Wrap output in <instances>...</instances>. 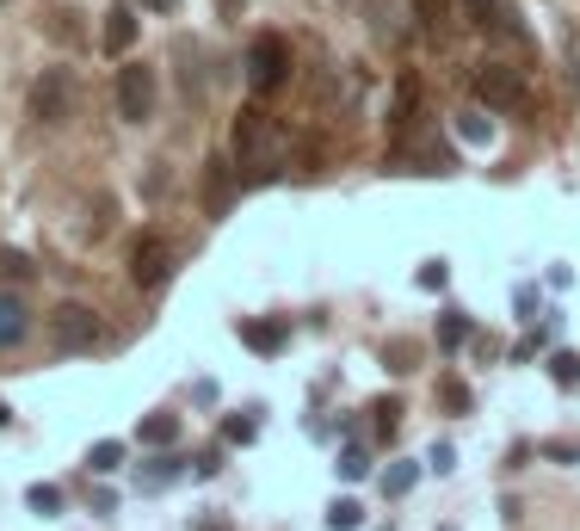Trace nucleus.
<instances>
[{
  "instance_id": "14",
  "label": "nucleus",
  "mask_w": 580,
  "mask_h": 531,
  "mask_svg": "<svg viewBox=\"0 0 580 531\" xmlns=\"http://www.w3.org/2000/svg\"><path fill=\"white\" fill-rule=\"evenodd\" d=\"M414 13H420L426 38H445V31H451V0H414Z\"/></svg>"
},
{
  "instance_id": "33",
  "label": "nucleus",
  "mask_w": 580,
  "mask_h": 531,
  "mask_svg": "<svg viewBox=\"0 0 580 531\" xmlns=\"http://www.w3.org/2000/svg\"><path fill=\"white\" fill-rule=\"evenodd\" d=\"M543 457H550V464H580V445H568V439H550V445H543Z\"/></svg>"
},
{
  "instance_id": "31",
  "label": "nucleus",
  "mask_w": 580,
  "mask_h": 531,
  "mask_svg": "<svg viewBox=\"0 0 580 531\" xmlns=\"http://www.w3.org/2000/svg\"><path fill=\"white\" fill-rule=\"evenodd\" d=\"M439 396H445V408H451V414H469V389H463L457 377H445V383H439Z\"/></svg>"
},
{
  "instance_id": "7",
  "label": "nucleus",
  "mask_w": 580,
  "mask_h": 531,
  "mask_svg": "<svg viewBox=\"0 0 580 531\" xmlns=\"http://www.w3.org/2000/svg\"><path fill=\"white\" fill-rule=\"evenodd\" d=\"M149 112H155V68L149 62H124L118 68V118L142 124Z\"/></svg>"
},
{
  "instance_id": "2",
  "label": "nucleus",
  "mask_w": 580,
  "mask_h": 531,
  "mask_svg": "<svg viewBox=\"0 0 580 531\" xmlns=\"http://www.w3.org/2000/svg\"><path fill=\"white\" fill-rule=\"evenodd\" d=\"M81 112V75L75 68H44L38 81H31V124H68Z\"/></svg>"
},
{
  "instance_id": "18",
  "label": "nucleus",
  "mask_w": 580,
  "mask_h": 531,
  "mask_svg": "<svg viewBox=\"0 0 580 531\" xmlns=\"http://www.w3.org/2000/svg\"><path fill=\"white\" fill-rule=\"evenodd\" d=\"M25 507H31V513H44V519L62 513V488H56V482H31V488H25Z\"/></svg>"
},
{
  "instance_id": "3",
  "label": "nucleus",
  "mask_w": 580,
  "mask_h": 531,
  "mask_svg": "<svg viewBox=\"0 0 580 531\" xmlns=\"http://www.w3.org/2000/svg\"><path fill=\"white\" fill-rule=\"evenodd\" d=\"M284 81H290V44L278 38V31H260V38L247 44V87L266 99V93H278Z\"/></svg>"
},
{
  "instance_id": "16",
  "label": "nucleus",
  "mask_w": 580,
  "mask_h": 531,
  "mask_svg": "<svg viewBox=\"0 0 580 531\" xmlns=\"http://www.w3.org/2000/svg\"><path fill=\"white\" fill-rule=\"evenodd\" d=\"M87 470H93V476H112V470H124V439H99V445L87 451Z\"/></svg>"
},
{
  "instance_id": "13",
  "label": "nucleus",
  "mask_w": 580,
  "mask_h": 531,
  "mask_svg": "<svg viewBox=\"0 0 580 531\" xmlns=\"http://www.w3.org/2000/svg\"><path fill=\"white\" fill-rule=\"evenodd\" d=\"M136 439H142V445H173V439H179V414H142Z\"/></svg>"
},
{
  "instance_id": "11",
  "label": "nucleus",
  "mask_w": 580,
  "mask_h": 531,
  "mask_svg": "<svg viewBox=\"0 0 580 531\" xmlns=\"http://www.w3.org/2000/svg\"><path fill=\"white\" fill-rule=\"evenodd\" d=\"M204 210H210V217H223V210H229V161H210L204 167Z\"/></svg>"
},
{
  "instance_id": "17",
  "label": "nucleus",
  "mask_w": 580,
  "mask_h": 531,
  "mask_svg": "<svg viewBox=\"0 0 580 531\" xmlns=\"http://www.w3.org/2000/svg\"><path fill=\"white\" fill-rule=\"evenodd\" d=\"M420 470H426V464H389V470H383V494H389V501H402V494L420 482Z\"/></svg>"
},
{
  "instance_id": "28",
  "label": "nucleus",
  "mask_w": 580,
  "mask_h": 531,
  "mask_svg": "<svg viewBox=\"0 0 580 531\" xmlns=\"http://www.w3.org/2000/svg\"><path fill=\"white\" fill-rule=\"evenodd\" d=\"M445 285H451V266L445 260H426L420 266V291H445Z\"/></svg>"
},
{
  "instance_id": "30",
  "label": "nucleus",
  "mask_w": 580,
  "mask_h": 531,
  "mask_svg": "<svg viewBox=\"0 0 580 531\" xmlns=\"http://www.w3.org/2000/svg\"><path fill=\"white\" fill-rule=\"evenodd\" d=\"M426 470H439V476H451V470H457V445H445V439H439V445L426 451Z\"/></svg>"
},
{
  "instance_id": "26",
  "label": "nucleus",
  "mask_w": 580,
  "mask_h": 531,
  "mask_svg": "<svg viewBox=\"0 0 580 531\" xmlns=\"http://www.w3.org/2000/svg\"><path fill=\"white\" fill-rule=\"evenodd\" d=\"M457 136H463V143H488V136H494V124H488L482 112H463V118H457Z\"/></svg>"
},
{
  "instance_id": "20",
  "label": "nucleus",
  "mask_w": 580,
  "mask_h": 531,
  "mask_svg": "<svg viewBox=\"0 0 580 531\" xmlns=\"http://www.w3.org/2000/svg\"><path fill=\"white\" fill-rule=\"evenodd\" d=\"M550 377L562 389H580V352H550Z\"/></svg>"
},
{
  "instance_id": "1",
  "label": "nucleus",
  "mask_w": 580,
  "mask_h": 531,
  "mask_svg": "<svg viewBox=\"0 0 580 531\" xmlns=\"http://www.w3.org/2000/svg\"><path fill=\"white\" fill-rule=\"evenodd\" d=\"M235 173L241 180H278L284 161H290V130L266 112V105H247L235 118Z\"/></svg>"
},
{
  "instance_id": "19",
  "label": "nucleus",
  "mask_w": 580,
  "mask_h": 531,
  "mask_svg": "<svg viewBox=\"0 0 580 531\" xmlns=\"http://www.w3.org/2000/svg\"><path fill=\"white\" fill-rule=\"evenodd\" d=\"M469 334H476V328H469V315H463V309H451L445 322H439V346H445V352H457Z\"/></svg>"
},
{
  "instance_id": "27",
  "label": "nucleus",
  "mask_w": 580,
  "mask_h": 531,
  "mask_svg": "<svg viewBox=\"0 0 580 531\" xmlns=\"http://www.w3.org/2000/svg\"><path fill=\"white\" fill-rule=\"evenodd\" d=\"M253 433H260V420H247V414H229V420H223V439H229V445H247Z\"/></svg>"
},
{
  "instance_id": "6",
  "label": "nucleus",
  "mask_w": 580,
  "mask_h": 531,
  "mask_svg": "<svg viewBox=\"0 0 580 531\" xmlns=\"http://www.w3.org/2000/svg\"><path fill=\"white\" fill-rule=\"evenodd\" d=\"M99 315L87 309V303H62V309H50V340L62 346V352H93L99 346Z\"/></svg>"
},
{
  "instance_id": "5",
  "label": "nucleus",
  "mask_w": 580,
  "mask_h": 531,
  "mask_svg": "<svg viewBox=\"0 0 580 531\" xmlns=\"http://www.w3.org/2000/svg\"><path fill=\"white\" fill-rule=\"evenodd\" d=\"M173 266H179V247H173L167 235H142V241L130 247V285H136V291H155V285H167V278H173Z\"/></svg>"
},
{
  "instance_id": "32",
  "label": "nucleus",
  "mask_w": 580,
  "mask_h": 531,
  "mask_svg": "<svg viewBox=\"0 0 580 531\" xmlns=\"http://www.w3.org/2000/svg\"><path fill=\"white\" fill-rule=\"evenodd\" d=\"M537 346H550V328H537V334H525L519 346H513V359L525 365V359H537Z\"/></svg>"
},
{
  "instance_id": "15",
  "label": "nucleus",
  "mask_w": 580,
  "mask_h": 531,
  "mask_svg": "<svg viewBox=\"0 0 580 531\" xmlns=\"http://www.w3.org/2000/svg\"><path fill=\"white\" fill-rule=\"evenodd\" d=\"M383 365H389L395 377L420 371V340H389V346H383Z\"/></svg>"
},
{
  "instance_id": "21",
  "label": "nucleus",
  "mask_w": 580,
  "mask_h": 531,
  "mask_svg": "<svg viewBox=\"0 0 580 531\" xmlns=\"http://www.w3.org/2000/svg\"><path fill=\"white\" fill-rule=\"evenodd\" d=\"M358 525H365V507L358 501H334L328 507V531H358Z\"/></svg>"
},
{
  "instance_id": "39",
  "label": "nucleus",
  "mask_w": 580,
  "mask_h": 531,
  "mask_svg": "<svg viewBox=\"0 0 580 531\" xmlns=\"http://www.w3.org/2000/svg\"><path fill=\"white\" fill-rule=\"evenodd\" d=\"M445 531H451V525H445Z\"/></svg>"
},
{
  "instance_id": "36",
  "label": "nucleus",
  "mask_w": 580,
  "mask_h": 531,
  "mask_svg": "<svg viewBox=\"0 0 580 531\" xmlns=\"http://www.w3.org/2000/svg\"><path fill=\"white\" fill-rule=\"evenodd\" d=\"M7 420H13V408H7V402H0V427H7Z\"/></svg>"
},
{
  "instance_id": "23",
  "label": "nucleus",
  "mask_w": 580,
  "mask_h": 531,
  "mask_svg": "<svg viewBox=\"0 0 580 531\" xmlns=\"http://www.w3.org/2000/svg\"><path fill=\"white\" fill-rule=\"evenodd\" d=\"M173 476H179V457H155V464L136 476V488H167Z\"/></svg>"
},
{
  "instance_id": "12",
  "label": "nucleus",
  "mask_w": 580,
  "mask_h": 531,
  "mask_svg": "<svg viewBox=\"0 0 580 531\" xmlns=\"http://www.w3.org/2000/svg\"><path fill=\"white\" fill-rule=\"evenodd\" d=\"M284 334H290V328L278 322V315H272V322H241V340H247L253 352H278V346H284Z\"/></svg>"
},
{
  "instance_id": "22",
  "label": "nucleus",
  "mask_w": 580,
  "mask_h": 531,
  "mask_svg": "<svg viewBox=\"0 0 580 531\" xmlns=\"http://www.w3.org/2000/svg\"><path fill=\"white\" fill-rule=\"evenodd\" d=\"M371 414H377V433H383V439H395V427H402V402H395V396H377V402H371Z\"/></svg>"
},
{
  "instance_id": "34",
  "label": "nucleus",
  "mask_w": 580,
  "mask_h": 531,
  "mask_svg": "<svg viewBox=\"0 0 580 531\" xmlns=\"http://www.w3.org/2000/svg\"><path fill=\"white\" fill-rule=\"evenodd\" d=\"M488 7H494V0H469V13H476V19H482V13H488Z\"/></svg>"
},
{
  "instance_id": "29",
  "label": "nucleus",
  "mask_w": 580,
  "mask_h": 531,
  "mask_svg": "<svg viewBox=\"0 0 580 531\" xmlns=\"http://www.w3.org/2000/svg\"><path fill=\"white\" fill-rule=\"evenodd\" d=\"M44 19H50V31H56L62 44H75V38H81V25H75V13H68V7H56V13H44Z\"/></svg>"
},
{
  "instance_id": "38",
  "label": "nucleus",
  "mask_w": 580,
  "mask_h": 531,
  "mask_svg": "<svg viewBox=\"0 0 580 531\" xmlns=\"http://www.w3.org/2000/svg\"><path fill=\"white\" fill-rule=\"evenodd\" d=\"M0 7H7V0H0Z\"/></svg>"
},
{
  "instance_id": "35",
  "label": "nucleus",
  "mask_w": 580,
  "mask_h": 531,
  "mask_svg": "<svg viewBox=\"0 0 580 531\" xmlns=\"http://www.w3.org/2000/svg\"><path fill=\"white\" fill-rule=\"evenodd\" d=\"M142 7H155V13H167V7H173V0H142Z\"/></svg>"
},
{
  "instance_id": "24",
  "label": "nucleus",
  "mask_w": 580,
  "mask_h": 531,
  "mask_svg": "<svg viewBox=\"0 0 580 531\" xmlns=\"http://www.w3.org/2000/svg\"><path fill=\"white\" fill-rule=\"evenodd\" d=\"M38 266H31V254H19V247H0V285L7 278H31Z\"/></svg>"
},
{
  "instance_id": "10",
  "label": "nucleus",
  "mask_w": 580,
  "mask_h": 531,
  "mask_svg": "<svg viewBox=\"0 0 580 531\" xmlns=\"http://www.w3.org/2000/svg\"><path fill=\"white\" fill-rule=\"evenodd\" d=\"M420 112V75H395V105H389V130H408Z\"/></svg>"
},
{
  "instance_id": "25",
  "label": "nucleus",
  "mask_w": 580,
  "mask_h": 531,
  "mask_svg": "<svg viewBox=\"0 0 580 531\" xmlns=\"http://www.w3.org/2000/svg\"><path fill=\"white\" fill-rule=\"evenodd\" d=\"M340 476H346V482L371 476V457H365V445H346V451H340Z\"/></svg>"
},
{
  "instance_id": "4",
  "label": "nucleus",
  "mask_w": 580,
  "mask_h": 531,
  "mask_svg": "<svg viewBox=\"0 0 580 531\" xmlns=\"http://www.w3.org/2000/svg\"><path fill=\"white\" fill-rule=\"evenodd\" d=\"M476 99L488 105V112H525L531 81L519 75V68H506V62H482L476 68Z\"/></svg>"
},
{
  "instance_id": "37",
  "label": "nucleus",
  "mask_w": 580,
  "mask_h": 531,
  "mask_svg": "<svg viewBox=\"0 0 580 531\" xmlns=\"http://www.w3.org/2000/svg\"><path fill=\"white\" fill-rule=\"evenodd\" d=\"M574 87H580V68H574Z\"/></svg>"
},
{
  "instance_id": "9",
  "label": "nucleus",
  "mask_w": 580,
  "mask_h": 531,
  "mask_svg": "<svg viewBox=\"0 0 580 531\" xmlns=\"http://www.w3.org/2000/svg\"><path fill=\"white\" fill-rule=\"evenodd\" d=\"M25 334H31V309H25V297L0 291V346H19Z\"/></svg>"
},
{
  "instance_id": "8",
  "label": "nucleus",
  "mask_w": 580,
  "mask_h": 531,
  "mask_svg": "<svg viewBox=\"0 0 580 531\" xmlns=\"http://www.w3.org/2000/svg\"><path fill=\"white\" fill-rule=\"evenodd\" d=\"M99 44H105V56H124V50L136 44V13L124 7V0H118L112 13H105V25H99Z\"/></svg>"
}]
</instances>
